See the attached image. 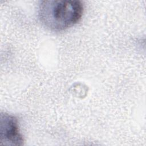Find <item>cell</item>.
<instances>
[{
    "label": "cell",
    "instance_id": "6da1fadb",
    "mask_svg": "<svg viewBox=\"0 0 146 146\" xmlns=\"http://www.w3.org/2000/svg\"><path fill=\"white\" fill-rule=\"evenodd\" d=\"M83 6L76 0H48L40 2L38 16L51 30H64L77 23L82 16Z\"/></svg>",
    "mask_w": 146,
    "mask_h": 146
},
{
    "label": "cell",
    "instance_id": "7a4b0ae2",
    "mask_svg": "<svg viewBox=\"0 0 146 146\" xmlns=\"http://www.w3.org/2000/svg\"><path fill=\"white\" fill-rule=\"evenodd\" d=\"M0 137L1 145H22L23 144L24 140L19 131L18 120L14 116L1 112Z\"/></svg>",
    "mask_w": 146,
    "mask_h": 146
}]
</instances>
